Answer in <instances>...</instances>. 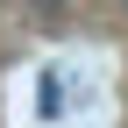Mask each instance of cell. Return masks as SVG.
<instances>
[{
	"mask_svg": "<svg viewBox=\"0 0 128 128\" xmlns=\"http://www.w3.org/2000/svg\"><path fill=\"white\" fill-rule=\"evenodd\" d=\"M28 14H36L43 28H64V0H28Z\"/></svg>",
	"mask_w": 128,
	"mask_h": 128,
	"instance_id": "cell-1",
	"label": "cell"
},
{
	"mask_svg": "<svg viewBox=\"0 0 128 128\" xmlns=\"http://www.w3.org/2000/svg\"><path fill=\"white\" fill-rule=\"evenodd\" d=\"M57 107H64V86H57V71H43V121H57Z\"/></svg>",
	"mask_w": 128,
	"mask_h": 128,
	"instance_id": "cell-2",
	"label": "cell"
}]
</instances>
